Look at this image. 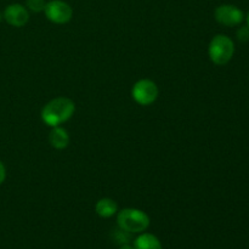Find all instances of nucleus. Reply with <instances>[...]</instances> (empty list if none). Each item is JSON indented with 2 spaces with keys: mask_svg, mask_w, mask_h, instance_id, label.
Segmentation results:
<instances>
[{
  "mask_svg": "<svg viewBox=\"0 0 249 249\" xmlns=\"http://www.w3.org/2000/svg\"><path fill=\"white\" fill-rule=\"evenodd\" d=\"M75 112V104L68 97H55L49 101L41 109V121L46 125L58 126L70 121Z\"/></svg>",
  "mask_w": 249,
  "mask_h": 249,
  "instance_id": "f257e3e1",
  "label": "nucleus"
},
{
  "mask_svg": "<svg viewBox=\"0 0 249 249\" xmlns=\"http://www.w3.org/2000/svg\"><path fill=\"white\" fill-rule=\"evenodd\" d=\"M119 229L128 233H141L150 226V218L141 209L125 208L117 214Z\"/></svg>",
  "mask_w": 249,
  "mask_h": 249,
  "instance_id": "f03ea898",
  "label": "nucleus"
},
{
  "mask_svg": "<svg viewBox=\"0 0 249 249\" xmlns=\"http://www.w3.org/2000/svg\"><path fill=\"white\" fill-rule=\"evenodd\" d=\"M233 53H235V44L232 39L229 38L225 34H218L209 43V58L215 65L224 66L230 62Z\"/></svg>",
  "mask_w": 249,
  "mask_h": 249,
  "instance_id": "7ed1b4c3",
  "label": "nucleus"
},
{
  "mask_svg": "<svg viewBox=\"0 0 249 249\" xmlns=\"http://www.w3.org/2000/svg\"><path fill=\"white\" fill-rule=\"evenodd\" d=\"M160 95L157 84L151 79H140L134 84L131 89V96L136 104L141 106H150Z\"/></svg>",
  "mask_w": 249,
  "mask_h": 249,
  "instance_id": "20e7f679",
  "label": "nucleus"
},
{
  "mask_svg": "<svg viewBox=\"0 0 249 249\" xmlns=\"http://www.w3.org/2000/svg\"><path fill=\"white\" fill-rule=\"evenodd\" d=\"M45 17L55 24H65L72 19L73 9L63 0H50L44 9Z\"/></svg>",
  "mask_w": 249,
  "mask_h": 249,
  "instance_id": "39448f33",
  "label": "nucleus"
},
{
  "mask_svg": "<svg viewBox=\"0 0 249 249\" xmlns=\"http://www.w3.org/2000/svg\"><path fill=\"white\" fill-rule=\"evenodd\" d=\"M214 17L216 22L226 27H233L240 24L245 19V15L241 9L235 5L224 4L220 5L214 11Z\"/></svg>",
  "mask_w": 249,
  "mask_h": 249,
  "instance_id": "423d86ee",
  "label": "nucleus"
},
{
  "mask_svg": "<svg viewBox=\"0 0 249 249\" xmlns=\"http://www.w3.org/2000/svg\"><path fill=\"white\" fill-rule=\"evenodd\" d=\"M4 19L12 27L21 28L26 26L29 21V11L26 6L21 4H11L6 6L2 12Z\"/></svg>",
  "mask_w": 249,
  "mask_h": 249,
  "instance_id": "0eeeda50",
  "label": "nucleus"
},
{
  "mask_svg": "<svg viewBox=\"0 0 249 249\" xmlns=\"http://www.w3.org/2000/svg\"><path fill=\"white\" fill-rule=\"evenodd\" d=\"M70 134L61 125L53 126L49 134V142L55 150H65L70 145Z\"/></svg>",
  "mask_w": 249,
  "mask_h": 249,
  "instance_id": "6e6552de",
  "label": "nucleus"
},
{
  "mask_svg": "<svg viewBox=\"0 0 249 249\" xmlns=\"http://www.w3.org/2000/svg\"><path fill=\"white\" fill-rule=\"evenodd\" d=\"M95 212L101 218H111L114 214L118 213V206H117L116 201L108 197L99 199L95 204Z\"/></svg>",
  "mask_w": 249,
  "mask_h": 249,
  "instance_id": "1a4fd4ad",
  "label": "nucleus"
},
{
  "mask_svg": "<svg viewBox=\"0 0 249 249\" xmlns=\"http://www.w3.org/2000/svg\"><path fill=\"white\" fill-rule=\"evenodd\" d=\"M135 249H163L160 241L152 233H141L134 241Z\"/></svg>",
  "mask_w": 249,
  "mask_h": 249,
  "instance_id": "9d476101",
  "label": "nucleus"
},
{
  "mask_svg": "<svg viewBox=\"0 0 249 249\" xmlns=\"http://www.w3.org/2000/svg\"><path fill=\"white\" fill-rule=\"evenodd\" d=\"M46 1L45 0H27L26 7L32 12H44Z\"/></svg>",
  "mask_w": 249,
  "mask_h": 249,
  "instance_id": "9b49d317",
  "label": "nucleus"
},
{
  "mask_svg": "<svg viewBox=\"0 0 249 249\" xmlns=\"http://www.w3.org/2000/svg\"><path fill=\"white\" fill-rule=\"evenodd\" d=\"M237 38L238 40L242 41V43H246V41L249 40V27H241L237 31Z\"/></svg>",
  "mask_w": 249,
  "mask_h": 249,
  "instance_id": "f8f14e48",
  "label": "nucleus"
},
{
  "mask_svg": "<svg viewBox=\"0 0 249 249\" xmlns=\"http://www.w3.org/2000/svg\"><path fill=\"white\" fill-rule=\"evenodd\" d=\"M5 179H6V169H5V165L0 160V185L5 181Z\"/></svg>",
  "mask_w": 249,
  "mask_h": 249,
  "instance_id": "ddd939ff",
  "label": "nucleus"
},
{
  "mask_svg": "<svg viewBox=\"0 0 249 249\" xmlns=\"http://www.w3.org/2000/svg\"><path fill=\"white\" fill-rule=\"evenodd\" d=\"M119 249H135L133 247V246H130L129 243H124V245H122V247Z\"/></svg>",
  "mask_w": 249,
  "mask_h": 249,
  "instance_id": "4468645a",
  "label": "nucleus"
},
{
  "mask_svg": "<svg viewBox=\"0 0 249 249\" xmlns=\"http://www.w3.org/2000/svg\"><path fill=\"white\" fill-rule=\"evenodd\" d=\"M247 23H248V27H249V12H248V15H247Z\"/></svg>",
  "mask_w": 249,
  "mask_h": 249,
  "instance_id": "2eb2a0df",
  "label": "nucleus"
},
{
  "mask_svg": "<svg viewBox=\"0 0 249 249\" xmlns=\"http://www.w3.org/2000/svg\"><path fill=\"white\" fill-rule=\"evenodd\" d=\"M2 18H4V16H2V14H1V12H0V21H1Z\"/></svg>",
  "mask_w": 249,
  "mask_h": 249,
  "instance_id": "dca6fc26",
  "label": "nucleus"
}]
</instances>
